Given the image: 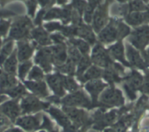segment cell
<instances>
[{
	"mask_svg": "<svg viewBox=\"0 0 149 132\" xmlns=\"http://www.w3.org/2000/svg\"><path fill=\"white\" fill-rule=\"evenodd\" d=\"M31 26H32L31 23L28 18L24 17V18H18L12 25L9 37L5 41L21 40V39L28 37L29 29L31 28Z\"/></svg>",
	"mask_w": 149,
	"mask_h": 132,
	"instance_id": "6da1fadb",
	"label": "cell"
},
{
	"mask_svg": "<svg viewBox=\"0 0 149 132\" xmlns=\"http://www.w3.org/2000/svg\"><path fill=\"white\" fill-rule=\"evenodd\" d=\"M100 101L102 105L108 106H119L124 104V97L120 90L116 88H109L105 90L100 98Z\"/></svg>",
	"mask_w": 149,
	"mask_h": 132,
	"instance_id": "7a4b0ae2",
	"label": "cell"
},
{
	"mask_svg": "<svg viewBox=\"0 0 149 132\" xmlns=\"http://www.w3.org/2000/svg\"><path fill=\"white\" fill-rule=\"evenodd\" d=\"M124 84V88L126 93L130 99H134L136 98L135 90L138 89L143 83V77L136 71H133L127 78Z\"/></svg>",
	"mask_w": 149,
	"mask_h": 132,
	"instance_id": "3957f363",
	"label": "cell"
},
{
	"mask_svg": "<svg viewBox=\"0 0 149 132\" xmlns=\"http://www.w3.org/2000/svg\"><path fill=\"white\" fill-rule=\"evenodd\" d=\"M130 41L138 49H143L149 42V27L144 26L136 29L130 36Z\"/></svg>",
	"mask_w": 149,
	"mask_h": 132,
	"instance_id": "277c9868",
	"label": "cell"
},
{
	"mask_svg": "<svg viewBox=\"0 0 149 132\" xmlns=\"http://www.w3.org/2000/svg\"><path fill=\"white\" fill-rule=\"evenodd\" d=\"M62 103L67 107H87L91 105L89 99L83 91H75L74 94L67 96L62 99Z\"/></svg>",
	"mask_w": 149,
	"mask_h": 132,
	"instance_id": "5b68a950",
	"label": "cell"
},
{
	"mask_svg": "<svg viewBox=\"0 0 149 132\" xmlns=\"http://www.w3.org/2000/svg\"><path fill=\"white\" fill-rule=\"evenodd\" d=\"M91 58L94 64L104 68H107L113 64L107 51L100 44L96 45L93 49Z\"/></svg>",
	"mask_w": 149,
	"mask_h": 132,
	"instance_id": "8992f818",
	"label": "cell"
},
{
	"mask_svg": "<svg viewBox=\"0 0 149 132\" xmlns=\"http://www.w3.org/2000/svg\"><path fill=\"white\" fill-rule=\"evenodd\" d=\"M48 105L49 104L40 101L38 99L34 96L28 95V97L23 99L20 108L22 113H26L46 108Z\"/></svg>",
	"mask_w": 149,
	"mask_h": 132,
	"instance_id": "52a82bcc",
	"label": "cell"
},
{
	"mask_svg": "<svg viewBox=\"0 0 149 132\" xmlns=\"http://www.w3.org/2000/svg\"><path fill=\"white\" fill-rule=\"evenodd\" d=\"M99 39L102 42L104 43H110L118 40V21L111 20L109 25L100 33Z\"/></svg>",
	"mask_w": 149,
	"mask_h": 132,
	"instance_id": "ba28073f",
	"label": "cell"
},
{
	"mask_svg": "<svg viewBox=\"0 0 149 132\" xmlns=\"http://www.w3.org/2000/svg\"><path fill=\"white\" fill-rule=\"evenodd\" d=\"M0 110L6 117H8L10 121L13 122L19 115L21 108L18 106V101L16 100H7L0 105Z\"/></svg>",
	"mask_w": 149,
	"mask_h": 132,
	"instance_id": "9c48e42d",
	"label": "cell"
},
{
	"mask_svg": "<svg viewBox=\"0 0 149 132\" xmlns=\"http://www.w3.org/2000/svg\"><path fill=\"white\" fill-rule=\"evenodd\" d=\"M35 62L40 64L47 72L51 71L52 69V55L51 48H45L40 50L35 57Z\"/></svg>",
	"mask_w": 149,
	"mask_h": 132,
	"instance_id": "30bf717a",
	"label": "cell"
},
{
	"mask_svg": "<svg viewBox=\"0 0 149 132\" xmlns=\"http://www.w3.org/2000/svg\"><path fill=\"white\" fill-rule=\"evenodd\" d=\"M107 21V5H100L94 15V28L96 32H99L104 27Z\"/></svg>",
	"mask_w": 149,
	"mask_h": 132,
	"instance_id": "8fae6325",
	"label": "cell"
},
{
	"mask_svg": "<svg viewBox=\"0 0 149 132\" xmlns=\"http://www.w3.org/2000/svg\"><path fill=\"white\" fill-rule=\"evenodd\" d=\"M17 85L18 82L14 75L8 74L4 71L0 74V94L5 95L7 91L15 87Z\"/></svg>",
	"mask_w": 149,
	"mask_h": 132,
	"instance_id": "7c38bea8",
	"label": "cell"
},
{
	"mask_svg": "<svg viewBox=\"0 0 149 132\" xmlns=\"http://www.w3.org/2000/svg\"><path fill=\"white\" fill-rule=\"evenodd\" d=\"M51 55H52V63L56 65V67L64 64L67 60V53L64 44L56 45L51 47Z\"/></svg>",
	"mask_w": 149,
	"mask_h": 132,
	"instance_id": "4fadbf2b",
	"label": "cell"
},
{
	"mask_svg": "<svg viewBox=\"0 0 149 132\" xmlns=\"http://www.w3.org/2000/svg\"><path fill=\"white\" fill-rule=\"evenodd\" d=\"M47 82L51 89L53 90L55 94L58 97H62L64 94V87L61 80V75L59 74L48 75L46 77Z\"/></svg>",
	"mask_w": 149,
	"mask_h": 132,
	"instance_id": "5bb4252c",
	"label": "cell"
},
{
	"mask_svg": "<svg viewBox=\"0 0 149 132\" xmlns=\"http://www.w3.org/2000/svg\"><path fill=\"white\" fill-rule=\"evenodd\" d=\"M105 87L106 85L99 80H91L86 85V89L90 93L92 97V104H96L98 95Z\"/></svg>",
	"mask_w": 149,
	"mask_h": 132,
	"instance_id": "9a60e30c",
	"label": "cell"
},
{
	"mask_svg": "<svg viewBox=\"0 0 149 132\" xmlns=\"http://www.w3.org/2000/svg\"><path fill=\"white\" fill-rule=\"evenodd\" d=\"M34 48L30 45L27 42L20 41L18 42V51H17V56L18 60L21 62H24L29 59L32 55Z\"/></svg>",
	"mask_w": 149,
	"mask_h": 132,
	"instance_id": "2e32d148",
	"label": "cell"
},
{
	"mask_svg": "<svg viewBox=\"0 0 149 132\" xmlns=\"http://www.w3.org/2000/svg\"><path fill=\"white\" fill-rule=\"evenodd\" d=\"M16 124L26 131H31L37 129L39 126L40 120L37 117H32V116L23 117L17 119Z\"/></svg>",
	"mask_w": 149,
	"mask_h": 132,
	"instance_id": "e0dca14e",
	"label": "cell"
},
{
	"mask_svg": "<svg viewBox=\"0 0 149 132\" xmlns=\"http://www.w3.org/2000/svg\"><path fill=\"white\" fill-rule=\"evenodd\" d=\"M127 58H128L129 61L132 65L140 69L144 68L145 64L141 57H140V54L131 45H127Z\"/></svg>",
	"mask_w": 149,
	"mask_h": 132,
	"instance_id": "ac0fdd59",
	"label": "cell"
},
{
	"mask_svg": "<svg viewBox=\"0 0 149 132\" xmlns=\"http://www.w3.org/2000/svg\"><path fill=\"white\" fill-rule=\"evenodd\" d=\"M108 51L110 56H112L114 58L121 61L125 66H127V67L130 66V64H128V62L126 61L125 58H124V46H123L121 42H118L116 45H112L110 48H109Z\"/></svg>",
	"mask_w": 149,
	"mask_h": 132,
	"instance_id": "d6986e66",
	"label": "cell"
},
{
	"mask_svg": "<svg viewBox=\"0 0 149 132\" xmlns=\"http://www.w3.org/2000/svg\"><path fill=\"white\" fill-rule=\"evenodd\" d=\"M75 26V34L74 35H78L82 38L85 39L88 42L93 44L95 42V37L91 31L89 26L84 25L83 24Z\"/></svg>",
	"mask_w": 149,
	"mask_h": 132,
	"instance_id": "ffe728a7",
	"label": "cell"
},
{
	"mask_svg": "<svg viewBox=\"0 0 149 132\" xmlns=\"http://www.w3.org/2000/svg\"><path fill=\"white\" fill-rule=\"evenodd\" d=\"M25 85L34 94L40 97H46L48 94L46 85L43 82H25Z\"/></svg>",
	"mask_w": 149,
	"mask_h": 132,
	"instance_id": "44dd1931",
	"label": "cell"
},
{
	"mask_svg": "<svg viewBox=\"0 0 149 132\" xmlns=\"http://www.w3.org/2000/svg\"><path fill=\"white\" fill-rule=\"evenodd\" d=\"M16 56L17 51L16 50H14L12 54L5 61V63H4L2 67L5 72L10 74H13V75H15V72H16L17 62H18V58H17Z\"/></svg>",
	"mask_w": 149,
	"mask_h": 132,
	"instance_id": "7402d4cb",
	"label": "cell"
},
{
	"mask_svg": "<svg viewBox=\"0 0 149 132\" xmlns=\"http://www.w3.org/2000/svg\"><path fill=\"white\" fill-rule=\"evenodd\" d=\"M64 110L67 113L68 117H70V119L72 120L74 123L81 124L85 120L86 115L82 110H78L72 107H67V106L64 107Z\"/></svg>",
	"mask_w": 149,
	"mask_h": 132,
	"instance_id": "603a6c76",
	"label": "cell"
},
{
	"mask_svg": "<svg viewBox=\"0 0 149 132\" xmlns=\"http://www.w3.org/2000/svg\"><path fill=\"white\" fill-rule=\"evenodd\" d=\"M31 36L40 45L44 46V45H50L51 42V38L48 37L46 31L41 27L33 30L31 32Z\"/></svg>",
	"mask_w": 149,
	"mask_h": 132,
	"instance_id": "cb8c5ba5",
	"label": "cell"
},
{
	"mask_svg": "<svg viewBox=\"0 0 149 132\" xmlns=\"http://www.w3.org/2000/svg\"><path fill=\"white\" fill-rule=\"evenodd\" d=\"M126 21L132 26H137L143 24V22H148L149 13H134L129 15L126 18Z\"/></svg>",
	"mask_w": 149,
	"mask_h": 132,
	"instance_id": "d4e9b609",
	"label": "cell"
},
{
	"mask_svg": "<svg viewBox=\"0 0 149 132\" xmlns=\"http://www.w3.org/2000/svg\"><path fill=\"white\" fill-rule=\"evenodd\" d=\"M103 72L101 69L97 67H91L86 72L85 74L81 75V77H78L80 81L86 82L88 80H93L94 79L99 78L103 75Z\"/></svg>",
	"mask_w": 149,
	"mask_h": 132,
	"instance_id": "484cf974",
	"label": "cell"
},
{
	"mask_svg": "<svg viewBox=\"0 0 149 132\" xmlns=\"http://www.w3.org/2000/svg\"><path fill=\"white\" fill-rule=\"evenodd\" d=\"M13 40H7L5 41L4 45L0 50V67L2 68L5 61L8 58V57L13 52Z\"/></svg>",
	"mask_w": 149,
	"mask_h": 132,
	"instance_id": "4316f807",
	"label": "cell"
},
{
	"mask_svg": "<svg viewBox=\"0 0 149 132\" xmlns=\"http://www.w3.org/2000/svg\"><path fill=\"white\" fill-rule=\"evenodd\" d=\"M118 74L119 73L116 71V69L114 68L113 64H112L110 67L106 68V69L103 72L102 76L110 84H113L115 83H119L121 80Z\"/></svg>",
	"mask_w": 149,
	"mask_h": 132,
	"instance_id": "83f0119b",
	"label": "cell"
},
{
	"mask_svg": "<svg viewBox=\"0 0 149 132\" xmlns=\"http://www.w3.org/2000/svg\"><path fill=\"white\" fill-rule=\"evenodd\" d=\"M50 113H51V115L53 117H55L56 120L59 123V124L64 126V128L70 127V123L69 119L60 110L52 107V108L50 109Z\"/></svg>",
	"mask_w": 149,
	"mask_h": 132,
	"instance_id": "f1b7e54d",
	"label": "cell"
},
{
	"mask_svg": "<svg viewBox=\"0 0 149 132\" xmlns=\"http://www.w3.org/2000/svg\"><path fill=\"white\" fill-rule=\"evenodd\" d=\"M70 43L73 46L77 48V49L83 53L84 55H87L89 51V45L86 42L81 40H77V39H71Z\"/></svg>",
	"mask_w": 149,
	"mask_h": 132,
	"instance_id": "f546056e",
	"label": "cell"
},
{
	"mask_svg": "<svg viewBox=\"0 0 149 132\" xmlns=\"http://www.w3.org/2000/svg\"><path fill=\"white\" fill-rule=\"evenodd\" d=\"M24 94H26V91L24 86L21 84H18L15 87L13 88L5 93V95H8L13 99H18Z\"/></svg>",
	"mask_w": 149,
	"mask_h": 132,
	"instance_id": "4dcf8cb0",
	"label": "cell"
},
{
	"mask_svg": "<svg viewBox=\"0 0 149 132\" xmlns=\"http://www.w3.org/2000/svg\"><path fill=\"white\" fill-rule=\"evenodd\" d=\"M63 87L70 92H75L78 88V85L70 77H65L61 75Z\"/></svg>",
	"mask_w": 149,
	"mask_h": 132,
	"instance_id": "1f68e13d",
	"label": "cell"
},
{
	"mask_svg": "<svg viewBox=\"0 0 149 132\" xmlns=\"http://www.w3.org/2000/svg\"><path fill=\"white\" fill-rule=\"evenodd\" d=\"M91 64V60H90L89 57L87 55H84L80 61H78V71H77V75L78 77H81L83 75L84 72L86 70V69Z\"/></svg>",
	"mask_w": 149,
	"mask_h": 132,
	"instance_id": "d6a6232c",
	"label": "cell"
},
{
	"mask_svg": "<svg viewBox=\"0 0 149 132\" xmlns=\"http://www.w3.org/2000/svg\"><path fill=\"white\" fill-rule=\"evenodd\" d=\"M74 65L75 64L73 61L68 59V61L65 64L57 67V69L61 72L65 73L69 75H73L74 74Z\"/></svg>",
	"mask_w": 149,
	"mask_h": 132,
	"instance_id": "836d02e7",
	"label": "cell"
},
{
	"mask_svg": "<svg viewBox=\"0 0 149 132\" xmlns=\"http://www.w3.org/2000/svg\"><path fill=\"white\" fill-rule=\"evenodd\" d=\"M128 11V6L126 5H113L111 7V12L112 15H125Z\"/></svg>",
	"mask_w": 149,
	"mask_h": 132,
	"instance_id": "e575fe53",
	"label": "cell"
},
{
	"mask_svg": "<svg viewBox=\"0 0 149 132\" xmlns=\"http://www.w3.org/2000/svg\"><path fill=\"white\" fill-rule=\"evenodd\" d=\"M69 52V59L71 60L74 63V64H77L78 63V61H80V59L81 58V52L77 49V48H75L74 46H71L69 48L68 50Z\"/></svg>",
	"mask_w": 149,
	"mask_h": 132,
	"instance_id": "d590c367",
	"label": "cell"
},
{
	"mask_svg": "<svg viewBox=\"0 0 149 132\" xmlns=\"http://www.w3.org/2000/svg\"><path fill=\"white\" fill-rule=\"evenodd\" d=\"M31 67V62L29 61H24L18 67V75L21 79H24L26 74L28 73L29 70Z\"/></svg>",
	"mask_w": 149,
	"mask_h": 132,
	"instance_id": "8d00e7d4",
	"label": "cell"
},
{
	"mask_svg": "<svg viewBox=\"0 0 149 132\" xmlns=\"http://www.w3.org/2000/svg\"><path fill=\"white\" fill-rule=\"evenodd\" d=\"M29 78L30 80H37V81H40L43 78V72L42 70L37 67H34L31 71L30 72L29 74Z\"/></svg>",
	"mask_w": 149,
	"mask_h": 132,
	"instance_id": "74e56055",
	"label": "cell"
},
{
	"mask_svg": "<svg viewBox=\"0 0 149 132\" xmlns=\"http://www.w3.org/2000/svg\"><path fill=\"white\" fill-rule=\"evenodd\" d=\"M63 18V10L54 8L47 13L45 15V20H51L53 18Z\"/></svg>",
	"mask_w": 149,
	"mask_h": 132,
	"instance_id": "f35d334b",
	"label": "cell"
},
{
	"mask_svg": "<svg viewBox=\"0 0 149 132\" xmlns=\"http://www.w3.org/2000/svg\"><path fill=\"white\" fill-rule=\"evenodd\" d=\"M118 39L124 38L126 36L128 35L130 32V29L127 26L123 24L122 22L118 21Z\"/></svg>",
	"mask_w": 149,
	"mask_h": 132,
	"instance_id": "ab89813d",
	"label": "cell"
},
{
	"mask_svg": "<svg viewBox=\"0 0 149 132\" xmlns=\"http://www.w3.org/2000/svg\"><path fill=\"white\" fill-rule=\"evenodd\" d=\"M130 11H142L146 10V6L140 0H134L130 4Z\"/></svg>",
	"mask_w": 149,
	"mask_h": 132,
	"instance_id": "60d3db41",
	"label": "cell"
},
{
	"mask_svg": "<svg viewBox=\"0 0 149 132\" xmlns=\"http://www.w3.org/2000/svg\"><path fill=\"white\" fill-rule=\"evenodd\" d=\"M10 21L5 20H0V39L1 37H5L8 33L10 28Z\"/></svg>",
	"mask_w": 149,
	"mask_h": 132,
	"instance_id": "b9f144b4",
	"label": "cell"
},
{
	"mask_svg": "<svg viewBox=\"0 0 149 132\" xmlns=\"http://www.w3.org/2000/svg\"><path fill=\"white\" fill-rule=\"evenodd\" d=\"M72 5L75 8V10L78 11L80 15H81L83 11L85 10L86 4V2H84V0H73Z\"/></svg>",
	"mask_w": 149,
	"mask_h": 132,
	"instance_id": "7bdbcfd3",
	"label": "cell"
},
{
	"mask_svg": "<svg viewBox=\"0 0 149 132\" xmlns=\"http://www.w3.org/2000/svg\"><path fill=\"white\" fill-rule=\"evenodd\" d=\"M94 8H95L94 7L91 6L89 4L86 6L85 16H84V18H85L86 22L88 23V24H90V23L91 22V21H92V15Z\"/></svg>",
	"mask_w": 149,
	"mask_h": 132,
	"instance_id": "ee69618b",
	"label": "cell"
},
{
	"mask_svg": "<svg viewBox=\"0 0 149 132\" xmlns=\"http://www.w3.org/2000/svg\"><path fill=\"white\" fill-rule=\"evenodd\" d=\"M27 7H28V13L31 17L34 16V12H35L36 7H37V2L36 0H29L26 2Z\"/></svg>",
	"mask_w": 149,
	"mask_h": 132,
	"instance_id": "f6af8a7d",
	"label": "cell"
},
{
	"mask_svg": "<svg viewBox=\"0 0 149 132\" xmlns=\"http://www.w3.org/2000/svg\"><path fill=\"white\" fill-rule=\"evenodd\" d=\"M45 27L48 31H52L54 30H61V31L63 28V26H61L58 23L56 22H52L45 24Z\"/></svg>",
	"mask_w": 149,
	"mask_h": 132,
	"instance_id": "bcb514c9",
	"label": "cell"
},
{
	"mask_svg": "<svg viewBox=\"0 0 149 132\" xmlns=\"http://www.w3.org/2000/svg\"><path fill=\"white\" fill-rule=\"evenodd\" d=\"M10 120L0 110V126L5 128L8 126L10 124Z\"/></svg>",
	"mask_w": 149,
	"mask_h": 132,
	"instance_id": "7dc6e473",
	"label": "cell"
},
{
	"mask_svg": "<svg viewBox=\"0 0 149 132\" xmlns=\"http://www.w3.org/2000/svg\"><path fill=\"white\" fill-rule=\"evenodd\" d=\"M51 40H52L54 42L56 43L57 45H62V44H64V37L58 34H56L51 36Z\"/></svg>",
	"mask_w": 149,
	"mask_h": 132,
	"instance_id": "c3c4849f",
	"label": "cell"
},
{
	"mask_svg": "<svg viewBox=\"0 0 149 132\" xmlns=\"http://www.w3.org/2000/svg\"><path fill=\"white\" fill-rule=\"evenodd\" d=\"M45 11L44 10H42L39 12V13L37 14V16L35 19V24H37V25H40L41 24V21H42V18L45 15Z\"/></svg>",
	"mask_w": 149,
	"mask_h": 132,
	"instance_id": "681fc988",
	"label": "cell"
},
{
	"mask_svg": "<svg viewBox=\"0 0 149 132\" xmlns=\"http://www.w3.org/2000/svg\"><path fill=\"white\" fill-rule=\"evenodd\" d=\"M143 89L145 92H149V74L146 76L144 85L143 86Z\"/></svg>",
	"mask_w": 149,
	"mask_h": 132,
	"instance_id": "f907efd6",
	"label": "cell"
},
{
	"mask_svg": "<svg viewBox=\"0 0 149 132\" xmlns=\"http://www.w3.org/2000/svg\"><path fill=\"white\" fill-rule=\"evenodd\" d=\"M88 2H89V5L95 8L97 5H100L102 3V0H88Z\"/></svg>",
	"mask_w": 149,
	"mask_h": 132,
	"instance_id": "816d5d0a",
	"label": "cell"
},
{
	"mask_svg": "<svg viewBox=\"0 0 149 132\" xmlns=\"http://www.w3.org/2000/svg\"><path fill=\"white\" fill-rule=\"evenodd\" d=\"M7 100H8V97H7L6 95L0 94V105H1L2 103L5 102V101H7Z\"/></svg>",
	"mask_w": 149,
	"mask_h": 132,
	"instance_id": "f5cc1de1",
	"label": "cell"
},
{
	"mask_svg": "<svg viewBox=\"0 0 149 132\" xmlns=\"http://www.w3.org/2000/svg\"><path fill=\"white\" fill-rule=\"evenodd\" d=\"M4 132H22V131L18 129H8V130L5 131Z\"/></svg>",
	"mask_w": 149,
	"mask_h": 132,
	"instance_id": "db71d44e",
	"label": "cell"
},
{
	"mask_svg": "<svg viewBox=\"0 0 149 132\" xmlns=\"http://www.w3.org/2000/svg\"><path fill=\"white\" fill-rule=\"evenodd\" d=\"M67 2V0H57V2H58L59 5H62V4H65Z\"/></svg>",
	"mask_w": 149,
	"mask_h": 132,
	"instance_id": "11a10c76",
	"label": "cell"
},
{
	"mask_svg": "<svg viewBox=\"0 0 149 132\" xmlns=\"http://www.w3.org/2000/svg\"><path fill=\"white\" fill-rule=\"evenodd\" d=\"M146 60H147L148 63V64H149V50L147 51V53H146Z\"/></svg>",
	"mask_w": 149,
	"mask_h": 132,
	"instance_id": "9f6ffc18",
	"label": "cell"
},
{
	"mask_svg": "<svg viewBox=\"0 0 149 132\" xmlns=\"http://www.w3.org/2000/svg\"><path fill=\"white\" fill-rule=\"evenodd\" d=\"M2 45H3V42H2V40L0 39V50H1V48H2Z\"/></svg>",
	"mask_w": 149,
	"mask_h": 132,
	"instance_id": "6f0895ef",
	"label": "cell"
},
{
	"mask_svg": "<svg viewBox=\"0 0 149 132\" xmlns=\"http://www.w3.org/2000/svg\"><path fill=\"white\" fill-rule=\"evenodd\" d=\"M0 132H4V127L0 126Z\"/></svg>",
	"mask_w": 149,
	"mask_h": 132,
	"instance_id": "680465c9",
	"label": "cell"
},
{
	"mask_svg": "<svg viewBox=\"0 0 149 132\" xmlns=\"http://www.w3.org/2000/svg\"><path fill=\"white\" fill-rule=\"evenodd\" d=\"M118 1L120 2H126L127 0H118Z\"/></svg>",
	"mask_w": 149,
	"mask_h": 132,
	"instance_id": "91938a15",
	"label": "cell"
},
{
	"mask_svg": "<svg viewBox=\"0 0 149 132\" xmlns=\"http://www.w3.org/2000/svg\"><path fill=\"white\" fill-rule=\"evenodd\" d=\"M2 72H3V70H2V68H1V67H0V74H2Z\"/></svg>",
	"mask_w": 149,
	"mask_h": 132,
	"instance_id": "94428289",
	"label": "cell"
},
{
	"mask_svg": "<svg viewBox=\"0 0 149 132\" xmlns=\"http://www.w3.org/2000/svg\"><path fill=\"white\" fill-rule=\"evenodd\" d=\"M143 1H144V2H148L149 0H143Z\"/></svg>",
	"mask_w": 149,
	"mask_h": 132,
	"instance_id": "6125c7cd",
	"label": "cell"
},
{
	"mask_svg": "<svg viewBox=\"0 0 149 132\" xmlns=\"http://www.w3.org/2000/svg\"><path fill=\"white\" fill-rule=\"evenodd\" d=\"M40 132H45V131H40Z\"/></svg>",
	"mask_w": 149,
	"mask_h": 132,
	"instance_id": "be15d7a7",
	"label": "cell"
},
{
	"mask_svg": "<svg viewBox=\"0 0 149 132\" xmlns=\"http://www.w3.org/2000/svg\"><path fill=\"white\" fill-rule=\"evenodd\" d=\"M148 13H149V12H148Z\"/></svg>",
	"mask_w": 149,
	"mask_h": 132,
	"instance_id": "e7e4bbea",
	"label": "cell"
}]
</instances>
